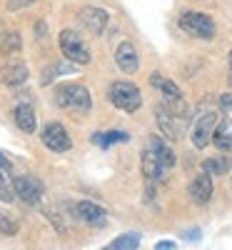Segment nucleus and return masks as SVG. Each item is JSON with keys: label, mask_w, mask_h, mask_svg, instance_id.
I'll return each mask as SVG.
<instances>
[{"label": "nucleus", "mask_w": 232, "mask_h": 250, "mask_svg": "<svg viewBox=\"0 0 232 250\" xmlns=\"http://www.w3.org/2000/svg\"><path fill=\"white\" fill-rule=\"evenodd\" d=\"M157 125L167 140H177L185 135L187 105L182 103V98H167L162 105H157Z\"/></svg>", "instance_id": "obj_1"}, {"label": "nucleus", "mask_w": 232, "mask_h": 250, "mask_svg": "<svg viewBox=\"0 0 232 250\" xmlns=\"http://www.w3.org/2000/svg\"><path fill=\"white\" fill-rule=\"evenodd\" d=\"M55 103L62 110H73V113H90L93 100H90V90L80 83H65L55 90Z\"/></svg>", "instance_id": "obj_2"}, {"label": "nucleus", "mask_w": 232, "mask_h": 250, "mask_svg": "<svg viewBox=\"0 0 232 250\" xmlns=\"http://www.w3.org/2000/svg\"><path fill=\"white\" fill-rule=\"evenodd\" d=\"M110 103L115 108L125 110V113H135L142 105V93H140L137 85H133V83L117 80V83L110 85Z\"/></svg>", "instance_id": "obj_3"}, {"label": "nucleus", "mask_w": 232, "mask_h": 250, "mask_svg": "<svg viewBox=\"0 0 232 250\" xmlns=\"http://www.w3.org/2000/svg\"><path fill=\"white\" fill-rule=\"evenodd\" d=\"M60 50L70 62H77V65H88L90 62V50L82 43V38L75 30H62L60 33Z\"/></svg>", "instance_id": "obj_4"}, {"label": "nucleus", "mask_w": 232, "mask_h": 250, "mask_svg": "<svg viewBox=\"0 0 232 250\" xmlns=\"http://www.w3.org/2000/svg\"><path fill=\"white\" fill-rule=\"evenodd\" d=\"M180 28L190 35L202 38V40L215 38V23H213V18L205 15V13H182L180 15Z\"/></svg>", "instance_id": "obj_5"}, {"label": "nucleus", "mask_w": 232, "mask_h": 250, "mask_svg": "<svg viewBox=\"0 0 232 250\" xmlns=\"http://www.w3.org/2000/svg\"><path fill=\"white\" fill-rule=\"evenodd\" d=\"M13 190H15V198H20L25 205H38L45 193V188L33 175H18V178H13Z\"/></svg>", "instance_id": "obj_6"}, {"label": "nucleus", "mask_w": 232, "mask_h": 250, "mask_svg": "<svg viewBox=\"0 0 232 250\" xmlns=\"http://www.w3.org/2000/svg\"><path fill=\"white\" fill-rule=\"evenodd\" d=\"M43 145L48 150H53V153H65V150H70L73 148V140H70V135H68V130L62 128L60 123H48L45 128H43Z\"/></svg>", "instance_id": "obj_7"}, {"label": "nucleus", "mask_w": 232, "mask_h": 250, "mask_svg": "<svg viewBox=\"0 0 232 250\" xmlns=\"http://www.w3.org/2000/svg\"><path fill=\"white\" fill-rule=\"evenodd\" d=\"M217 123H220V115L215 110L202 113L195 120V125H193V143H195V148H205V145L213 140V133L217 128Z\"/></svg>", "instance_id": "obj_8"}, {"label": "nucleus", "mask_w": 232, "mask_h": 250, "mask_svg": "<svg viewBox=\"0 0 232 250\" xmlns=\"http://www.w3.org/2000/svg\"><path fill=\"white\" fill-rule=\"evenodd\" d=\"M80 23L85 25L93 35H102V30L110 23V15L102 8H82L80 10Z\"/></svg>", "instance_id": "obj_9"}, {"label": "nucleus", "mask_w": 232, "mask_h": 250, "mask_svg": "<svg viewBox=\"0 0 232 250\" xmlns=\"http://www.w3.org/2000/svg\"><path fill=\"white\" fill-rule=\"evenodd\" d=\"M115 62L120 65L122 73H135V70L140 68V58H137L135 45L128 43V40H125V43H120L117 50H115Z\"/></svg>", "instance_id": "obj_10"}, {"label": "nucleus", "mask_w": 232, "mask_h": 250, "mask_svg": "<svg viewBox=\"0 0 232 250\" xmlns=\"http://www.w3.org/2000/svg\"><path fill=\"white\" fill-rule=\"evenodd\" d=\"M75 213H77V218L82 220V223H88V225H105L108 223V213H105V208H100V205H95V203H77L75 205Z\"/></svg>", "instance_id": "obj_11"}, {"label": "nucleus", "mask_w": 232, "mask_h": 250, "mask_svg": "<svg viewBox=\"0 0 232 250\" xmlns=\"http://www.w3.org/2000/svg\"><path fill=\"white\" fill-rule=\"evenodd\" d=\"M165 173H167V168H162L160 160L153 155V150L150 148L142 150V175H145V180L147 183H165Z\"/></svg>", "instance_id": "obj_12"}, {"label": "nucleus", "mask_w": 232, "mask_h": 250, "mask_svg": "<svg viewBox=\"0 0 232 250\" xmlns=\"http://www.w3.org/2000/svg\"><path fill=\"white\" fill-rule=\"evenodd\" d=\"M213 178H210L207 173H202V175H197L193 183H190V198H193L197 205H205V203H210V198H213Z\"/></svg>", "instance_id": "obj_13"}, {"label": "nucleus", "mask_w": 232, "mask_h": 250, "mask_svg": "<svg viewBox=\"0 0 232 250\" xmlns=\"http://www.w3.org/2000/svg\"><path fill=\"white\" fill-rule=\"evenodd\" d=\"M150 150H153V155L160 160L162 168H167V170H170L173 165H175V160H177L173 145H167V140H162L160 135H153V138H150Z\"/></svg>", "instance_id": "obj_14"}, {"label": "nucleus", "mask_w": 232, "mask_h": 250, "mask_svg": "<svg viewBox=\"0 0 232 250\" xmlns=\"http://www.w3.org/2000/svg\"><path fill=\"white\" fill-rule=\"evenodd\" d=\"M13 118H15L18 128L23 130V133H35L38 120H35V110H33V105H28V103H20V105H15Z\"/></svg>", "instance_id": "obj_15"}, {"label": "nucleus", "mask_w": 232, "mask_h": 250, "mask_svg": "<svg viewBox=\"0 0 232 250\" xmlns=\"http://www.w3.org/2000/svg\"><path fill=\"white\" fill-rule=\"evenodd\" d=\"M0 80H3L5 85H10V88L23 85V83L28 80V68L23 65V62H8V65L0 70Z\"/></svg>", "instance_id": "obj_16"}, {"label": "nucleus", "mask_w": 232, "mask_h": 250, "mask_svg": "<svg viewBox=\"0 0 232 250\" xmlns=\"http://www.w3.org/2000/svg\"><path fill=\"white\" fill-rule=\"evenodd\" d=\"M150 85L157 88L160 93H165L167 98H182V90L175 85L173 80H167V78L160 75V73H153V75H150Z\"/></svg>", "instance_id": "obj_17"}, {"label": "nucleus", "mask_w": 232, "mask_h": 250, "mask_svg": "<svg viewBox=\"0 0 232 250\" xmlns=\"http://www.w3.org/2000/svg\"><path fill=\"white\" fill-rule=\"evenodd\" d=\"M230 170V160L225 155H217V158H207L202 163V173L207 175H225Z\"/></svg>", "instance_id": "obj_18"}, {"label": "nucleus", "mask_w": 232, "mask_h": 250, "mask_svg": "<svg viewBox=\"0 0 232 250\" xmlns=\"http://www.w3.org/2000/svg\"><path fill=\"white\" fill-rule=\"evenodd\" d=\"M137 245H140V233H122L105 250H135Z\"/></svg>", "instance_id": "obj_19"}, {"label": "nucleus", "mask_w": 232, "mask_h": 250, "mask_svg": "<svg viewBox=\"0 0 232 250\" xmlns=\"http://www.w3.org/2000/svg\"><path fill=\"white\" fill-rule=\"evenodd\" d=\"M213 143L217 145L220 150H232V130H230V125L227 123H220L215 133H213Z\"/></svg>", "instance_id": "obj_20"}, {"label": "nucleus", "mask_w": 232, "mask_h": 250, "mask_svg": "<svg viewBox=\"0 0 232 250\" xmlns=\"http://www.w3.org/2000/svg\"><path fill=\"white\" fill-rule=\"evenodd\" d=\"M93 140L97 145H102V148H108V145H113V143H128L130 135L125 133V130H110V133H95Z\"/></svg>", "instance_id": "obj_21"}, {"label": "nucleus", "mask_w": 232, "mask_h": 250, "mask_svg": "<svg viewBox=\"0 0 232 250\" xmlns=\"http://www.w3.org/2000/svg\"><path fill=\"white\" fill-rule=\"evenodd\" d=\"M20 50V35L18 33H5L0 38V55H13Z\"/></svg>", "instance_id": "obj_22"}, {"label": "nucleus", "mask_w": 232, "mask_h": 250, "mask_svg": "<svg viewBox=\"0 0 232 250\" xmlns=\"http://www.w3.org/2000/svg\"><path fill=\"white\" fill-rule=\"evenodd\" d=\"M13 198H15L13 185L5 180V175H0V200H3V203H13Z\"/></svg>", "instance_id": "obj_23"}, {"label": "nucleus", "mask_w": 232, "mask_h": 250, "mask_svg": "<svg viewBox=\"0 0 232 250\" xmlns=\"http://www.w3.org/2000/svg\"><path fill=\"white\" fill-rule=\"evenodd\" d=\"M18 230V223L15 220H8L3 213H0V233H5V235H13Z\"/></svg>", "instance_id": "obj_24"}, {"label": "nucleus", "mask_w": 232, "mask_h": 250, "mask_svg": "<svg viewBox=\"0 0 232 250\" xmlns=\"http://www.w3.org/2000/svg\"><path fill=\"white\" fill-rule=\"evenodd\" d=\"M185 240H193V243H197L200 240V230L195 228V230H185V235H182Z\"/></svg>", "instance_id": "obj_25"}, {"label": "nucleus", "mask_w": 232, "mask_h": 250, "mask_svg": "<svg viewBox=\"0 0 232 250\" xmlns=\"http://www.w3.org/2000/svg\"><path fill=\"white\" fill-rule=\"evenodd\" d=\"M175 248H177V245H175V243H170V240H162V243H157V245H155V250H175Z\"/></svg>", "instance_id": "obj_26"}, {"label": "nucleus", "mask_w": 232, "mask_h": 250, "mask_svg": "<svg viewBox=\"0 0 232 250\" xmlns=\"http://www.w3.org/2000/svg\"><path fill=\"white\" fill-rule=\"evenodd\" d=\"M0 170H10V160L3 153H0Z\"/></svg>", "instance_id": "obj_27"}, {"label": "nucleus", "mask_w": 232, "mask_h": 250, "mask_svg": "<svg viewBox=\"0 0 232 250\" xmlns=\"http://www.w3.org/2000/svg\"><path fill=\"white\" fill-rule=\"evenodd\" d=\"M222 108H225V110H230V108H232V95H230V93H227V95H222Z\"/></svg>", "instance_id": "obj_28"}, {"label": "nucleus", "mask_w": 232, "mask_h": 250, "mask_svg": "<svg viewBox=\"0 0 232 250\" xmlns=\"http://www.w3.org/2000/svg\"><path fill=\"white\" fill-rule=\"evenodd\" d=\"M20 3H35V0H20Z\"/></svg>", "instance_id": "obj_29"}, {"label": "nucleus", "mask_w": 232, "mask_h": 250, "mask_svg": "<svg viewBox=\"0 0 232 250\" xmlns=\"http://www.w3.org/2000/svg\"><path fill=\"white\" fill-rule=\"evenodd\" d=\"M230 65H232V53H230Z\"/></svg>", "instance_id": "obj_30"}]
</instances>
